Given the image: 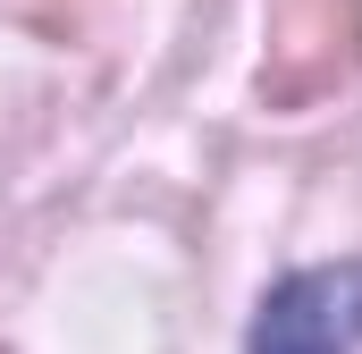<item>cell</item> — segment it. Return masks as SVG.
Segmentation results:
<instances>
[{"instance_id":"2","label":"cell","mask_w":362,"mask_h":354,"mask_svg":"<svg viewBox=\"0 0 362 354\" xmlns=\"http://www.w3.org/2000/svg\"><path fill=\"white\" fill-rule=\"evenodd\" d=\"M354 346H362V262L295 270L286 287H270L253 321V354H354Z\"/></svg>"},{"instance_id":"1","label":"cell","mask_w":362,"mask_h":354,"mask_svg":"<svg viewBox=\"0 0 362 354\" xmlns=\"http://www.w3.org/2000/svg\"><path fill=\"white\" fill-rule=\"evenodd\" d=\"M362 68V0H270V51H262V101L312 110Z\"/></svg>"}]
</instances>
